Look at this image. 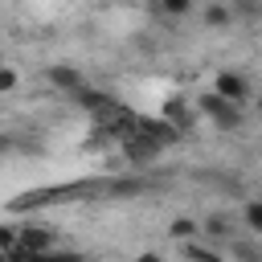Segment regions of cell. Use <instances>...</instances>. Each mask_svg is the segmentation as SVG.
<instances>
[{"label":"cell","mask_w":262,"mask_h":262,"mask_svg":"<svg viewBox=\"0 0 262 262\" xmlns=\"http://www.w3.org/2000/svg\"><path fill=\"white\" fill-rule=\"evenodd\" d=\"M192 106H196L217 131H242V106L229 102V98H221L217 90H201V94L192 98Z\"/></svg>","instance_id":"cell-1"},{"label":"cell","mask_w":262,"mask_h":262,"mask_svg":"<svg viewBox=\"0 0 262 262\" xmlns=\"http://www.w3.org/2000/svg\"><path fill=\"white\" fill-rule=\"evenodd\" d=\"M160 147H164V143H160V139H151L143 127H139V131H131V135L123 139V156H127V164H151V160L160 156Z\"/></svg>","instance_id":"cell-2"},{"label":"cell","mask_w":262,"mask_h":262,"mask_svg":"<svg viewBox=\"0 0 262 262\" xmlns=\"http://www.w3.org/2000/svg\"><path fill=\"white\" fill-rule=\"evenodd\" d=\"M57 250V233L49 225H20V250L16 254H49Z\"/></svg>","instance_id":"cell-3"},{"label":"cell","mask_w":262,"mask_h":262,"mask_svg":"<svg viewBox=\"0 0 262 262\" xmlns=\"http://www.w3.org/2000/svg\"><path fill=\"white\" fill-rule=\"evenodd\" d=\"M213 90H217L221 98H229V102H237V106H242V102L250 98V82H246V78H242L237 70H221V74L213 78Z\"/></svg>","instance_id":"cell-4"},{"label":"cell","mask_w":262,"mask_h":262,"mask_svg":"<svg viewBox=\"0 0 262 262\" xmlns=\"http://www.w3.org/2000/svg\"><path fill=\"white\" fill-rule=\"evenodd\" d=\"M160 119H168L172 127H180V131H188L192 127V119H196V106L184 98V94H172L164 106H160Z\"/></svg>","instance_id":"cell-5"},{"label":"cell","mask_w":262,"mask_h":262,"mask_svg":"<svg viewBox=\"0 0 262 262\" xmlns=\"http://www.w3.org/2000/svg\"><path fill=\"white\" fill-rule=\"evenodd\" d=\"M45 78H49V86L61 90V94H78V90H82V70H78V66H66V61H61V66H49Z\"/></svg>","instance_id":"cell-6"},{"label":"cell","mask_w":262,"mask_h":262,"mask_svg":"<svg viewBox=\"0 0 262 262\" xmlns=\"http://www.w3.org/2000/svg\"><path fill=\"white\" fill-rule=\"evenodd\" d=\"M201 20H205V29H229V25L237 20V12H233L229 0H209V4L201 8Z\"/></svg>","instance_id":"cell-7"},{"label":"cell","mask_w":262,"mask_h":262,"mask_svg":"<svg viewBox=\"0 0 262 262\" xmlns=\"http://www.w3.org/2000/svg\"><path fill=\"white\" fill-rule=\"evenodd\" d=\"M201 233H205V237H213V242H229L233 221H229L225 213H213V217H205V221H201Z\"/></svg>","instance_id":"cell-8"},{"label":"cell","mask_w":262,"mask_h":262,"mask_svg":"<svg viewBox=\"0 0 262 262\" xmlns=\"http://www.w3.org/2000/svg\"><path fill=\"white\" fill-rule=\"evenodd\" d=\"M180 254H184V258H205V262H217V258H221V246H205L201 237H188V242H180Z\"/></svg>","instance_id":"cell-9"},{"label":"cell","mask_w":262,"mask_h":262,"mask_svg":"<svg viewBox=\"0 0 262 262\" xmlns=\"http://www.w3.org/2000/svg\"><path fill=\"white\" fill-rule=\"evenodd\" d=\"M168 237H172V242H188V237H201V221H192V217H176V221L168 225Z\"/></svg>","instance_id":"cell-10"},{"label":"cell","mask_w":262,"mask_h":262,"mask_svg":"<svg viewBox=\"0 0 262 262\" xmlns=\"http://www.w3.org/2000/svg\"><path fill=\"white\" fill-rule=\"evenodd\" d=\"M151 8L160 16H188L196 8V0H151Z\"/></svg>","instance_id":"cell-11"},{"label":"cell","mask_w":262,"mask_h":262,"mask_svg":"<svg viewBox=\"0 0 262 262\" xmlns=\"http://www.w3.org/2000/svg\"><path fill=\"white\" fill-rule=\"evenodd\" d=\"M20 250V225H0V254H16Z\"/></svg>","instance_id":"cell-12"},{"label":"cell","mask_w":262,"mask_h":262,"mask_svg":"<svg viewBox=\"0 0 262 262\" xmlns=\"http://www.w3.org/2000/svg\"><path fill=\"white\" fill-rule=\"evenodd\" d=\"M242 20H262V0H229Z\"/></svg>","instance_id":"cell-13"},{"label":"cell","mask_w":262,"mask_h":262,"mask_svg":"<svg viewBox=\"0 0 262 262\" xmlns=\"http://www.w3.org/2000/svg\"><path fill=\"white\" fill-rule=\"evenodd\" d=\"M242 217H246V225H250L254 233H262V201H246Z\"/></svg>","instance_id":"cell-14"},{"label":"cell","mask_w":262,"mask_h":262,"mask_svg":"<svg viewBox=\"0 0 262 262\" xmlns=\"http://www.w3.org/2000/svg\"><path fill=\"white\" fill-rule=\"evenodd\" d=\"M229 258H262V246H250V242H229Z\"/></svg>","instance_id":"cell-15"},{"label":"cell","mask_w":262,"mask_h":262,"mask_svg":"<svg viewBox=\"0 0 262 262\" xmlns=\"http://www.w3.org/2000/svg\"><path fill=\"white\" fill-rule=\"evenodd\" d=\"M16 86H20V74L12 66H0V94H12Z\"/></svg>","instance_id":"cell-16"},{"label":"cell","mask_w":262,"mask_h":262,"mask_svg":"<svg viewBox=\"0 0 262 262\" xmlns=\"http://www.w3.org/2000/svg\"><path fill=\"white\" fill-rule=\"evenodd\" d=\"M16 151V139H12V131H0V160L4 156H12Z\"/></svg>","instance_id":"cell-17"},{"label":"cell","mask_w":262,"mask_h":262,"mask_svg":"<svg viewBox=\"0 0 262 262\" xmlns=\"http://www.w3.org/2000/svg\"><path fill=\"white\" fill-rule=\"evenodd\" d=\"M254 106H258V115H262V94H258V98H254Z\"/></svg>","instance_id":"cell-18"}]
</instances>
